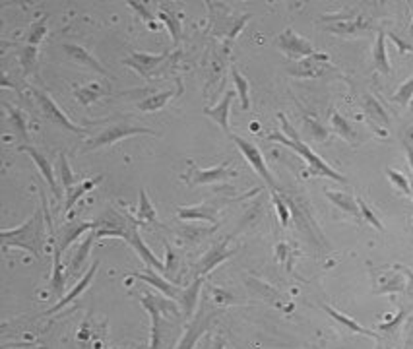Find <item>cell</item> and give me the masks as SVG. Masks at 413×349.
<instances>
[{
    "label": "cell",
    "instance_id": "6da1fadb",
    "mask_svg": "<svg viewBox=\"0 0 413 349\" xmlns=\"http://www.w3.org/2000/svg\"><path fill=\"white\" fill-rule=\"evenodd\" d=\"M278 119L282 122V132H272V134H268L266 138L270 140V142H278V144H282L285 148H289L295 153H299L305 163L309 165V171H311V175H316V177H326V179H332L336 182H342V185H347V179L343 177L342 173H338L336 169H332L326 161L320 158V155H316L301 138H299V134L295 132L291 124H289V120L285 115H278Z\"/></svg>",
    "mask_w": 413,
    "mask_h": 349
},
{
    "label": "cell",
    "instance_id": "f6af8a7d",
    "mask_svg": "<svg viewBox=\"0 0 413 349\" xmlns=\"http://www.w3.org/2000/svg\"><path fill=\"white\" fill-rule=\"evenodd\" d=\"M357 202H359V209H361V218H363V221H367L369 225H373L376 231L384 233L383 221L378 220V216H376L373 209L367 206V202H365V200H361V198H357Z\"/></svg>",
    "mask_w": 413,
    "mask_h": 349
},
{
    "label": "cell",
    "instance_id": "2e32d148",
    "mask_svg": "<svg viewBox=\"0 0 413 349\" xmlns=\"http://www.w3.org/2000/svg\"><path fill=\"white\" fill-rule=\"evenodd\" d=\"M235 175H237V171L231 169L227 163H222V165L212 167V169H192L191 175H189V177H182V179H189V182L196 187V185H218V182H227V180H231Z\"/></svg>",
    "mask_w": 413,
    "mask_h": 349
},
{
    "label": "cell",
    "instance_id": "681fc988",
    "mask_svg": "<svg viewBox=\"0 0 413 349\" xmlns=\"http://www.w3.org/2000/svg\"><path fill=\"white\" fill-rule=\"evenodd\" d=\"M165 250H167V256H165V270H163V274H165V278L167 279H175L177 276V266H179V258H177V254L173 252V249L165 243Z\"/></svg>",
    "mask_w": 413,
    "mask_h": 349
},
{
    "label": "cell",
    "instance_id": "cb8c5ba5",
    "mask_svg": "<svg viewBox=\"0 0 413 349\" xmlns=\"http://www.w3.org/2000/svg\"><path fill=\"white\" fill-rule=\"evenodd\" d=\"M324 194H326V198L330 200L336 208L342 209L345 214H349V216L355 218L357 221H363V218H361V209H359V202L353 198L352 194H347V192H338V190L330 189L324 190Z\"/></svg>",
    "mask_w": 413,
    "mask_h": 349
},
{
    "label": "cell",
    "instance_id": "91938a15",
    "mask_svg": "<svg viewBox=\"0 0 413 349\" xmlns=\"http://www.w3.org/2000/svg\"><path fill=\"white\" fill-rule=\"evenodd\" d=\"M136 349H138V348H136Z\"/></svg>",
    "mask_w": 413,
    "mask_h": 349
},
{
    "label": "cell",
    "instance_id": "74e56055",
    "mask_svg": "<svg viewBox=\"0 0 413 349\" xmlns=\"http://www.w3.org/2000/svg\"><path fill=\"white\" fill-rule=\"evenodd\" d=\"M231 76H233V84H235V88H237V93H239V97H241V107L242 111H249L251 109V95H249V90H251V84L249 80L242 76L239 70L233 66L231 68Z\"/></svg>",
    "mask_w": 413,
    "mask_h": 349
},
{
    "label": "cell",
    "instance_id": "4fadbf2b",
    "mask_svg": "<svg viewBox=\"0 0 413 349\" xmlns=\"http://www.w3.org/2000/svg\"><path fill=\"white\" fill-rule=\"evenodd\" d=\"M227 204V200H208L196 206H181L179 208V220L182 221H208L212 225H218V214Z\"/></svg>",
    "mask_w": 413,
    "mask_h": 349
},
{
    "label": "cell",
    "instance_id": "836d02e7",
    "mask_svg": "<svg viewBox=\"0 0 413 349\" xmlns=\"http://www.w3.org/2000/svg\"><path fill=\"white\" fill-rule=\"evenodd\" d=\"M215 229H218V225H212V227H204V225L202 227L200 225H181L177 229V235L182 240H186L189 245H198L200 240L208 239Z\"/></svg>",
    "mask_w": 413,
    "mask_h": 349
},
{
    "label": "cell",
    "instance_id": "44dd1931",
    "mask_svg": "<svg viewBox=\"0 0 413 349\" xmlns=\"http://www.w3.org/2000/svg\"><path fill=\"white\" fill-rule=\"evenodd\" d=\"M235 97V91H225V95L222 97V101L215 105V107H204V115L210 117V119L220 126V129L231 136V126H229V109H231V100Z\"/></svg>",
    "mask_w": 413,
    "mask_h": 349
},
{
    "label": "cell",
    "instance_id": "6f0895ef",
    "mask_svg": "<svg viewBox=\"0 0 413 349\" xmlns=\"http://www.w3.org/2000/svg\"><path fill=\"white\" fill-rule=\"evenodd\" d=\"M410 109H412V113H413V100H412V103H410Z\"/></svg>",
    "mask_w": 413,
    "mask_h": 349
},
{
    "label": "cell",
    "instance_id": "11a10c76",
    "mask_svg": "<svg viewBox=\"0 0 413 349\" xmlns=\"http://www.w3.org/2000/svg\"><path fill=\"white\" fill-rule=\"evenodd\" d=\"M405 349H413V319L410 322V328H407V338H405Z\"/></svg>",
    "mask_w": 413,
    "mask_h": 349
},
{
    "label": "cell",
    "instance_id": "d6986e66",
    "mask_svg": "<svg viewBox=\"0 0 413 349\" xmlns=\"http://www.w3.org/2000/svg\"><path fill=\"white\" fill-rule=\"evenodd\" d=\"M134 278H138L140 281H146L148 285H151V287H155L157 291H162L163 295L167 297V299H173V301H179V297H181L182 290L177 285V283H171L169 279H165L160 276V272L157 270H151V268H146L144 272H134Z\"/></svg>",
    "mask_w": 413,
    "mask_h": 349
},
{
    "label": "cell",
    "instance_id": "c3c4849f",
    "mask_svg": "<svg viewBox=\"0 0 413 349\" xmlns=\"http://www.w3.org/2000/svg\"><path fill=\"white\" fill-rule=\"evenodd\" d=\"M398 291H405V283H403L402 276L396 270L392 276L388 278V281H384L383 287L376 290V293H398Z\"/></svg>",
    "mask_w": 413,
    "mask_h": 349
},
{
    "label": "cell",
    "instance_id": "3957f363",
    "mask_svg": "<svg viewBox=\"0 0 413 349\" xmlns=\"http://www.w3.org/2000/svg\"><path fill=\"white\" fill-rule=\"evenodd\" d=\"M140 303L144 309L150 312L151 317V343L150 349H163L171 338L173 326L169 320L163 317H173L179 319V303L173 299H167L165 295H153V293H144L140 297Z\"/></svg>",
    "mask_w": 413,
    "mask_h": 349
},
{
    "label": "cell",
    "instance_id": "7bdbcfd3",
    "mask_svg": "<svg viewBox=\"0 0 413 349\" xmlns=\"http://www.w3.org/2000/svg\"><path fill=\"white\" fill-rule=\"evenodd\" d=\"M413 100V74L407 78V80L403 82L402 86L398 88V91L392 95L394 103H398V105H410Z\"/></svg>",
    "mask_w": 413,
    "mask_h": 349
},
{
    "label": "cell",
    "instance_id": "52a82bcc",
    "mask_svg": "<svg viewBox=\"0 0 413 349\" xmlns=\"http://www.w3.org/2000/svg\"><path fill=\"white\" fill-rule=\"evenodd\" d=\"M215 6L218 8H210V14H212V23H210L212 26V33L233 41L239 35V31L244 28V23L251 20V14L235 16V14H229L227 8H223V4H215Z\"/></svg>",
    "mask_w": 413,
    "mask_h": 349
},
{
    "label": "cell",
    "instance_id": "277c9868",
    "mask_svg": "<svg viewBox=\"0 0 413 349\" xmlns=\"http://www.w3.org/2000/svg\"><path fill=\"white\" fill-rule=\"evenodd\" d=\"M132 136H160L155 130L144 129V126H134L128 122H119V124H109L105 130L97 132V136H93L86 142L84 151H93L105 148V146H113L121 140L132 138Z\"/></svg>",
    "mask_w": 413,
    "mask_h": 349
},
{
    "label": "cell",
    "instance_id": "4316f807",
    "mask_svg": "<svg viewBox=\"0 0 413 349\" xmlns=\"http://www.w3.org/2000/svg\"><path fill=\"white\" fill-rule=\"evenodd\" d=\"M323 309L330 314V319H334V322H338V324L343 326L347 332H352V334H359V336H367V338H373L376 339V341L381 339V336L374 334L373 330L365 328V326H361L359 322H355V320L349 319L347 314H343V312H340V310L332 309V307H328V305H323Z\"/></svg>",
    "mask_w": 413,
    "mask_h": 349
},
{
    "label": "cell",
    "instance_id": "7402d4cb",
    "mask_svg": "<svg viewBox=\"0 0 413 349\" xmlns=\"http://www.w3.org/2000/svg\"><path fill=\"white\" fill-rule=\"evenodd\" d=\"M212 319H213L212 314H206V312H200L198 317H194L191 322V326H189L186 332L182 334L181 341H179V346H177L175 349H194L196 341H198V338H200L202 334L208 330Z\"/></svg>",
    "mask_w": 413,
    "mask_h": 349
},
{
    "label": "cell",
    "instance_id": "8992f818",
    "mask_svg": "<svg viewBox=\"0 0 413 349\" xmlns=\"http://www.w3.org/2000/svg\"><path fill=\"white\" fill-rule=\"evenodd\" d=\"M132 221H134V218L126 216V214L122 216V214H119L115 208L107 206L105 211L95 220V227H93V229H95V237H97V240L105 239V237H119V239H124Z\"/></svg>",
    "mask_w": 413,
    "mask_h": 349
},
{
    "label": "cell",
    "instance_id": "83f0119b",
    "mask_svg": "<svg viewBox=\"0 0 413 349\" xmlns=\"http://www.w3.org/2000/svg\"><path fill=\"white\" fill-rule=\"evenodd\" d=\"M373 66L384 76L392 74V66L388 60V50H386V33L383 30L376 33V41L373 45Z\"/></svg>",
    "mask_w": 413,
    "mask_h": 349
},
{
    "label": "cell",
    "instance_id": "f907efd6",
    "mask_svg": "<svg viewBox=\"0 0 413 349\" xmlns=\"http://www.w3.org/2000/svg\"><path fill=\"white\" fill-rule=\"evenodd\" d=\"M272 198H273V206H276V211H278V218H280V223H282V227H287L289 225V206L283 202V198H280V194L278 192H272Z\"/></svg>",
    "mask_w": 413,
    "mask_h": 349
},
{
    "label": "cell",
    "instance_id": "5b68a950",
    "mask_svg": "<svg viewBox=\"0 0 413 349\" xmlns=\"http://www.w3.org/2000/svg\"><path fill=\"white\" fill-rule=\"evenodd\" d=\"M323 21H326V30L342 37H353L361 31H367L371 28V20L363 18L357 12H338V14H326L323 16Z\"/></svg>",
    "mask_w": 413,
    "mask_h": 349
},
{
    "label": "cell",
    "instance_id": "ffe728a7",
    "mask_svg": "<svg viewBox=\"0 0 413 349\" xmlns=\"http://www.w3.org/2000/svg\"><path fill=\"white\" fill-rule=\"evenodd\" d=\"M62 49L66 53V57L74 62H78L81 66H88V68L95 70V72H99L101 76H105V78H113V74H109L105 66L101 64L99 60L95 59L93 55H91L90 50L84 49L81 45H72V43H64L62 45Z\"/></svg>",
    "mask_w": 413,
    "mask_h": 349
},
{
    "label": "cell",
    "instance_id": "ac0fdd59",
    "mask_svg": "<svg viewBox=\"0 0 413 349\" xmlns=\"http://www.w3.org/2000/svg\"><path fill=\"white\" fill-rule=\"evenodd\" d=\"M93 227H95V221H66L64 225H61L59 237L52 240V245H57V247L64 252V250H68V247H70L74 240L78 239V237H81L84 233H90Z\"/></svg>",
    "mask_w": 413,
    "mask_h": 349
},
{
    "label": "cell",
    "instance_id": "ba28073f",
    "mask_svg": "<svg viewBox=\"0 0 413 349\" xmlns=\"http://www.w3.org/2000/svg\"><path fill=\"white\" fill-rule=\"evenodd\" d=\"M229 138L237 144V148H239V151L244 155V160L249 161V165H251L252 169L256 171V175L266 182V187L272 190V192H278L280 187H278V182H276V179H273V175L270 173V169H268L266 161H264L262 151L258 150L252 142H249L247 138H242V136L231 134Z\"/></svg>",
    "mask_w": 413,
    "mask_h": 349
},
{
    "label": "cell",
    "instance_id": "db71d44e",
    "mask_svg": "<svg viewBox=\"0 0 413 349\" xmlns=\"http://www.w3.org/2000/svg\"><path fill=\"white\" fill-rule=\"evenodd\" d=\"M403 148H405L407 163H410V169H412V179H410V180H412V190H413V146H412V144H407V142H403Z\"/></svg>",
    "mask_w": 413,
    "mask_h": 349
},
{
    "label": "cell",
    "instance_id": "e575fe53",
    "mask_svg": "<svg viewBox=\"0 0 413 349\" xmlns=\"http://www.w3.org/2000/svg\"><path fill=\"white\" fill-rule=\"evenodd\" d=\"M200 285H202V278L194 279V283H192L191 287H186V290H182L181 297H179V305L182 307V312L191 319L192 314H194V309H196V303H198V295H200Z\"/></svg>",
    "mask_w": 413,
    "mask_h": 349
},
{
    "label": "cell",
    "instance_id": "ee69618b",
    "mask_svg": "<svg viewBox=\"0 0 413 349\" xmlns=\"http://www.w3.org/2000/svg\"><path fill=\"white\" fill-rule=\"evenodd\" d=\"M47 35V18H41L35 23H31V30L28 33V45H33V47H37L43 37Z\"/></svg>",
    "mask_w": 413,
    "mask_h": 349
},
{
    "label": "cell",
    "instance_id": "e0dca14e",
    "mask_svg": "<svg viewBox=\"0 0 413 349\" xmlns=\"http://www.w3.org/2000/svg\"><path fill=\"white\" fill-rule=\"evenodd\" d=\"M124 240H126V243L131 245L132 249L136 250V254H138V256L144 260L146 268L157 270L160 274H163V270H165V264H162L160 260L155 258V254H153V252H151V250L146 247V243H144V239H142L140 231H138V223H136V220L131 223V227H128V233H126Z\"/></svg>",
    "mask_w": 413,
    "mask_h": 349
},
{
    "label": "cell",
    "instance_id": "d6a6232c",
    "mask_svg": "<svg viewBox=\"0 0 413 349\" xmlns=\"http://www.w3.org/2000/svg\"><path fill=\"white\" fill-rule=\"evenodd\" d=\"M103 95H109V90H105L99 82H91V84H86V86L74 90V97L80 101V105L84 107H90L93 101H97Z\"/></svg>",
    "mask_w": 413,
    "mask_h": 349
},
{
    "label": "cell",
    "instance_id": "1f68e13d",
    "mask_svg": "<svg viewBox=\"0 0 413 349\" xmlns=\"http://www.w3.org/2000/svg\"><path fill=\"white\" fill-rule=\"evenodd\" d=\"M136 223H146V225H162L157 221V214H155V206L151 204L150 196H148V190H140V204L136 209Z\"/></svg>",
    "mask_w": 413,
    "mask_h": 349
},
{
    "label": "cell",
    "instance_id": "8fae6325",
    "mask_svg": "<svg viewBox=\"0 0 413 349\" xmlns=\"http://www.w3.org/2000/svg\"><path fill=\"white\" fill-rule=\"evenodd\" d=\"M33 95H35V101H37V105L43 111V115L47 117V120L50 122H55V124H59L64 130H68L72 134H80L84 136L88 130L84 129V126H78V124H74L68 117H66V113L55 103V100L50 97L49 91H43V90H33Z\"/></svg>",
    "mask_w": 413,
    "mask_h": 349
},
{
    "label": "cell",
    "instance_id": "680465c9",
    "mask_svg": "<svg viewBox=\"0 0 413 349\" xmlns=\"http://www.w3.org/2000/svg\"><path fill=\"white\" fill-rule=\"evenodd\" d=\"M412 31H413V21H412Z\"/></svg>",
    "mask_w": 413,
    "mask_h": 349
},
{
    "label": "cell",
    "instance_id": "d590c367",
    "mask_svg": "<svg viewBox=\"0 0 413 349\" xmlns=\"http://www.w3.org/2000/svg\"><path fill=\"white\" fill-rule=\"evenodd\" d=\"M57 180L62 185L64 192H68V190H72L76 185H78V179H76V175L72 173L70 163H68V158H66L64 151L59 153V163H57Z\"/></svg>",
    "mask_w": 413,
    "mask_h": 349
},
{
    "label": "cell",
    "instance_id": "30bf717a",
    "mask_svg": "<svg viewBox=\"0 0 413 349\" xmlns=\"http://www.w3.org/2000/svg\"><path fill=\"white\" fill-rule=\"evenodd\" d=\"M276 45H278V49L282 50L287 59L295 60V62H297V60L309 59V57H314V55L318 53V50H314V47L309 41L305 39L302 35H299L295 30H291V28L283 30L282 33L278 35Z\"/></svg>",
    "mask_w": 413,
    "mask_h": 349
},
{
    "label": "cell",
    "instance_id": "7a4b0ae2",
    "mask_svg": "<svg viewBox=\"0 0 413 349\" xmlns=\"http://www.w3.org/2000/svg\"><path fill=\"white\" fill-rule=\"evenodd\" d=\"M47 221H45V211L43 208L35 209L28 220L21 223L20 227L14 229H2L0 237H2V247L8 250L10 247L16 249H23L31 252L35 258L41 256L43 245L47 240ZM49 229V227H47Z\"/></svg>",
    "mask_w": 413,
    "mask_h": 349
},
{
    "label": "cell",
    "instance_id": "f546056e",
    "mask_svg": "<svg viewBox=\"0 0 413 349\" xmlns=\"http://www.w3.org/2000/svg\"><path fill=\"white\" fill-rule=\"evenodd\" d=\"M62 250L57 247V245H52V276H50V290L52 293L62 299L64 297V291H66V283H64V276H62Z\"/></svg>",
    "mask_w": 413,
    "mask_h": 349
},
{
    "label": "cell",
    "instance_id": "7dc6e473",
    "mask_svg": "<svg viewBox=\"0 0 413 349\" xmlns=\"http://www.w3.org/2000/svg\"><path fill=\"white\" fill-rule=\"evenodd\" d=\"M305 126H307L309 134H311L314 140H318V142L328 140V130H326V126L320 124L316 119H313V117H305Z\"/></svg>",
    "mask_w": 413,
    "mask_h": 349
},
{
    "label": "cell",
    "instance_id": "9c48e42d",
    "mask_svg": "<svg viewBox=\"0 0 413 349\" xmlns=\"http://www.w3.org/2000/svg\"><path fill=\"white\" fill-rule=\"evenodd\" d=\"M171 59V53L165 50V53H160V55H151V53H131L126 59L122 60L124 66L132 68L136 74H140L142 78H153L160 70L163 68V64L167 60Z\"/></svg>",
    "mask_w": 413,
    "mask_h": 349
},
{
    "label": "cell",
    "instance_id": "f1b7e54d",
    "mask_svg": "<svg viewBox=\"0 0 413 349\" xmlns=\"http://www.w3.org/2000/svg\"><path fill=\"white\" fill-rule=\"evenodd\" d=\"M103 179H105L103 175H97V177H93V179L81 180V182H78L74 189L68 190V192H66V202H64V209H62V214H68V211L78 204V200H80L84 194H88L90 190L95 189L97 185H101Z\"/></svg>",
    "mask_w": 413,
    "mask_h": 349
},
{
    "label": "cell",
    "instance_id": "d4e9b609",
    "mask_svg": "<svg viewBox=\"0 0 413 349\" xmlns=\"http://www.w3.org/2000/svg\"><path fill=\"white\" fill-rule=\"evenodd\" d=\"M182 93V84L181 80H177V90H167V91H160V93H153L150 97L142 100L138 103V109L144 111V113H155V111L163 109L169 101H173L175 97H179Z\"/></svg>",
    "mask_w": 413,
    "mask_h": 349
},
{
    "label": "cell",
    "instance_id": "484cf974",
    "mask_svg": "<svg viewBox=\"0 0 413 349\" xmlns=\"http://www.w3.org/2000/svg\"><path fill=\"white\" fill-rule=\"evenodd\" d=\"M97 268H99V262L95 260V262H93V266H91V268L88 270V272H86V276H84V278L80 279V283H76V285H74V290H72L70 293H66V295H64L62 299H59V303H57V305H52V307H50V309L47 310V314H52V312L61 310L62 307L70 305L72 301L76 299V297H80L81 293L88 290V285H90V283H91V279L95 278V272H97Z\"/></svg>",
    "mask_w": 413,
    "mask_h": 349
},
{
    "label": "cell",
    "instance_id": "9f6ffc18",
    "mask_svg": "<svg viewBox=\"0 0 413 349\" xmlns=\"http://www.w3.org/2000/svg\"><path fill=\"white\" fill-rule=\"evenodd\" d=\"M212 349H225V341H223L222 338H218L215 339V343H213Z\"/></svg>",
    "mask_w": 413,
    "mask_h": 349
},
{
    "label": "cell",
    "instance_id": "5bb4252c",
    "mask_svg": "<svg viewBox=\"0 0 413 349\" xmlns=\"http://www.w3.org/2000/svg\"><path fill=\"white\" fill-rule=\"evenodd\" d=\"M18 150L30 155L31 160H33V163L37 165V169H39L41 175H43V179L47 180V185H49L50 192L55 194V198L61 200V189H59V182H57V173H55L52 163L47 160V155H45L43 151L37 150V148L30 146V144H21Z\"/></svg>",
    "mask_w": 413,
    "mask_h": 349
},
{
    "label": "cell",
    "instance_id": "ab89813d",
    "mask_svg": "<svg viewBox=\"0 0 413 349\" xmlns=\"http://www.w3.org/2000/svg\"><path fill=\"white\" fill-rule=\"evenodd\" d=\"M6 111H8V117H10L12 126L16 129V134H18V138L21 142H28L30 136H28V117L21 113L20 109H16V107H10V105H4Z\"/></svg>",
    "mask_w": 413,
    "mask_h": 349
},
{
    "label": "cell",
    "instance_id": "60d3db41",
    "mask_svg": "<svg viewBox=\"0 0 413 349\" xmlns=\"http://www.w3.org/2000/svg\"><path fill=\"white\" fill-rule=\"evenodd\" d=\"M20 64L23 68V74H37V47L26 45L20 50Z\"/></svg>",
    "mask_w": 413,
    "mask_h": 349
},
{
    "label": "cell",
    "instance_id": "9a60e30c",
    "mask_svg": "<svg viewBox=\"0 0 413 349\" xmlns=\"http://www.w3.org/2000/svg\"><path fill=\"white\" fill-rule=\"evenodd\" d=\"M229 243L227 239L220 240L218 245H213L212 249L208 250L202 260L196 264V268H194V274H196V278H204L206 274H210L213 268H218L222 262H225L227 258H231L233 254H235V250H231L227 247Z\"/></svg>",
    "mask_w": 413,
    "mask_h": 349
},
{
    "label": "cell",
    "instance_id": "bcb514c9",
    "mask_svg": "<svg viewBox=\"0 0 413 349\" xmlns=\"http://www.w3.org/2000/svg\"><path fill=\"white\" fill-rule=\"evenodd\" d=\"M128 6H132V8H134V12H138V14H140L142 20L146 21L151 30H157V28H160V26L155 23V14H153V12H151L150 8L144 4V2H134V0H128Z\"/></svg>",
    "mask_w": 413,
    "mask_h": 349
},
{
    "label": "cell",
    "instance_id": "b9f144b4",
    "mask_svg": "<svg viewBox=\"0 0 413 349\" xmlns=\"http://www.w3.org/2000/svg\"><path fill=\"white\" fill-rule=\"evenodd\" d=\"M386 177H388V180H390L394 187L400 190L402 194H405V196L413 198L412 180L407 179V177L403 175V173H400V171H396V169H386Z\"/></svg>",
    "mask_w": 413,
    "mask_h": 349
},
{
    "label": "cell",
    "instance_id": "603a6c76",
    "mask_svg": "<svg viewBox=\"0 0 413 349\" xmlns=\"http://www.w3.org/2000/svg\"><path fill=\"white\" fill-rule=\"evenodd\" d=\"M361 105H363L365 115L369 117L371 124L378 126V129H388V126H390V117H388V113H386V109L381 105V101L376 100L374 95L365 93L363 100H361Z\"/></svg>",
    "mask_w": 413,
    "mask_h": 349
},
{
    "label": "cell",
    "instance_id": "4dcf8cb0",
    "mask_svg": "<svg viewBox=\"0 0 413 349\" xmlns=\"http://www.w3.org/2000/svg\"><path fill=\"white\" fill-rule=\"evenodd\" d=\"M95 240H97V237H95V229H91L90 233H88V237L84 239V243H81L80 247L76 249V252H74L70 264H68V274H80V270L84 268L86 260H88V256H90L91 247L95 245Z\"/></svg>",
    "mask_w": 413,
    "mask_h": 349
},
{
    "label": "cell",
    "instance_id": "8d00e7d4",
    "mask_svg": "<svg viewBox=\"0 0 413 349\" xmlns=\"http://www.w3.org/2000/svg\"><path fill=\"white\" fill-rule=\"evenodd\" d=\"M330 124H332V130L343 138L345 142H349V144H355L357 142V132L352 126V122L345 119L343 115H340L338 111H334L332 117H330Z\"/></svg>",
    "mask_w": 413,
    "mask_h": 349
},
{
    "label": "cell",
    "instance_id": "816d5d0a",
    "mask_svg": "<svg viewBox=\"0 0 413 349\" xmlns=\"http://www.w3.org/2000/svg\"><path fill=\"white\" fill-rule=\"evenodd\" d=\"M394 270L402 272L403 276L407 278V281H405V293L413 297V270L407 268V266H403V264H396V266H394Z\"/></svg>",
    "mask_w": 413,
    "mask_h": 349
},
{
    "label": "cell",
    "instance_id": "f35d334b",
    "mask_svg": "<svg viewBox=\"0 0 413 349\" xmlns=\"http://www.w3.org/2000/svg\"><path fill=\"white\" fill-rule=\"evenodd\" d=\"M160 20L165 23V28L169 30V35H171L173 43L177 45L179 41H181L182 35V26H181V18H179V14H175V12H165L160 10Z\"/></svg>",
    "mask_w": 413,
    "mask_h": 349
},
{
    "label": "cell",
    "instance_id": "7c38bea8",
    "mask_svg": "<svg viewBox=\"0 0 413 349\" xmlns=\"http://www.w3.org/2000/svg\"><path fill=\"white\" fill-rule=\"evenodd\" d=\"M330 70H336L330 64V57L324 55V53H316L314 57L297 60L295 64H289L287 74L293 78H320Z\"/></svg>",
    "mask_w": 413,
    "mask_h": 349
},
{
    "label": "cell",
    "instance_id": "f5cc1de1",
    "mask_svg": "<svg viewBox=\"0 0 413 349\" xmlns=\"http://www.w3.org/2000/svg\"><path fill=\"white\" fill-rule=\"evenodd\" d=\"M388 37L398 45V49H400V53H407V50H413V47L410 45V43H405V41H402L398 35H394V33H388Z\"/></svg>",
    "mask_w": 413,
    "mask_h": 349
}]
</instances>
